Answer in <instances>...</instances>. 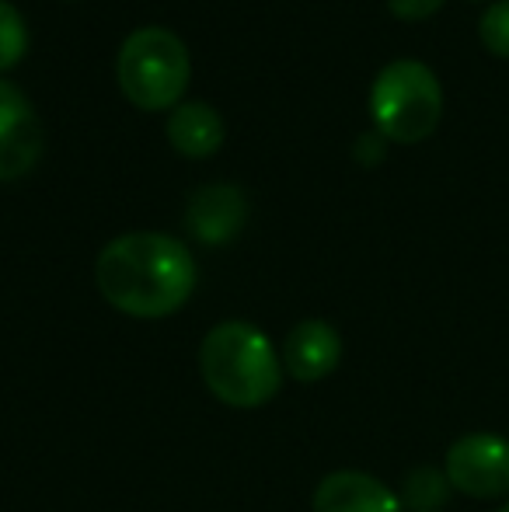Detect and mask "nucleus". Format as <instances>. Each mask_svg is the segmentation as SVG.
<instances>
[{
    "instance_id": "f257e3e1",
    "label": "nucleus",
    "mask_w": 509,
    "mask_h": 512,
    "mask_svg": "<svg viewBox=\"0 0 509 512\" xmlns=\"http://www.w3.org/2000/svg\"><path fill=\"white\" fill-rule=\"evenodd\" d=\"M95 283L105 304L136 321L178 314L196 290V262L178 237L133 230L102 248Z\"/></svg>"
},
{
    "instance_id": "f03ea898",
    "label": "nucleus",
    "mask_w": 509,
    "mask_h": 512,
    "mask_svg": "<svg viewBox=\"0 0 509 512\" xmlns=\"http://www.w3.org/2000/svg\"><path fill=\"white\" fill-rule=\"evenodd\" d=\"M199 373L220 405L252 411L269 405L283 387V359L269 335L248 321H224L199 342Z\"/></svg>"
},
{
    "instance_id": "7ed1b4c3",
    "label": "nucleus",
    "mask_w": 509,
    "mask_h": 512,
    "mask_svg": "<svg viewBox=\"0 0 509 512\" xmlns=\"http://www.w3.org/2000/svg\"><path fill=\"white\" fill-rule=\"evenodd\" d=\"M119 88L143 112L178 108L192 77L185 42L168 28H140L119 49Z\"/></svg>"
},
{
    "instance_id": "20e7f679",
    "label": "nucleus",
    "mask_w": 509,
    "mask_h": 512,
    "mask_svg": "<svg viewBox=\"0 0 509 512\" xmlns=\"http://www.w3.org/2000/svg\"><path fill=\"white\" fill-rule=\"evenodd\" d=\"M377 133L394 143H419L433 136L443 115V88L419 60H394L377 74L370 91Z\"/></svg>"
},
{
    "instance_id": "39448f33",
    "label": "nucleus",
    "mask_w": 509,
    "mask_h": 512,
    "mask_svg": "<svg viewBox=\"0 0 509 512\" xmlns=\"http://www.w3.org/2000/svg\"><path fill=\"white\" fill-rule=\"evenodd\" d=\"M450 488L468 499H503L509 495V439L496 432H468L454 439L443 457Z\"/></svg>"
},
{
    "instance_id": "423d86ee",
    "label": "nucleus",
    "mask_w": 509,
    "mask_h": 512,
    "mask_svg": "<svg viewBox=\"0 0 509 512\" xmlns=\"http://www.w3.org/2000/svg\"><path fill=\"white\" fill-rule=\"evenodd\" d=\"M42 150L46 133L35 108L14 84L0 81V182L28 175L39 164Z\"/></svg>"
},
{
    "instance_id": "0eeeda50",
    "label": "nucleus",
    "mask_w": 509,
    "mask_h": 512,
    "mask_svg": "<svg viewBox=\"0 0 509 512\" xmlns=\"http://www.w3.org/2000/svg\"><path fill=\"white\" fill-rule=\"evenodd\" d=\"M279 359H283L286 377H293L297 384H318L339 370L342 335L321 317H307V321L293 324L290 335L283 338Z\"/></svg>"
},
{
    "instance_id": "6e6552de",
    "label": "nucleus",
    "mask_w": 509,
    "mask_h": 512,
    "mask_svg": "<svg viewBox=\"0 0 509 512\" xmlns=\"http://www.w3.org/2000/svg\"><path fill=\"white\" fill-rule=\"evenodd\" d=\"M311 512H405L398 492L367 471H332L318 481Z\"/></svg>"
},
{
    "instance_id": "1a4fd4ad",
    "label": "nucleus",
    "mask_w": 509,
    "mask_h": 512,
    "mask_svg": "<svg viewBox=\"0 0 509 512\" xmlns=\"http://www.w3.org/2000/svg\"><path fill=\"white\" fill-rule=\"evenodd\" d=\"M245 220H248V199L238 185H203L189 199V216H185L192 237L210 244V248L231 244L241 234Z\"/></svg>"
},
{
    "instance_id": "9d476101",
    "label": "nucleus",
    "mask_w": 509,
    "mask_h": 512,
    "mask_svg": "<svg viewBox=\"0 0 509 512\" xmlns=\"http://www.w3.org/2000/svg\"><path fill=\"white\" fill-rule=\"evenodd\" d=\"M168 140L182 157H210L224 143V119L206 102H182L168 115Z\"/></svg>"
},
{
    "instance_id": "9b49d317",
    "label": "nucleus",
    "mask_w": 509,
    "mask_h": 512,
    "mask_svg": "<svg viewBox=\"0 0 509 512\" xmlns=\"http://www.w3.org/2000/svg\"><path fill=\"white\" fill-rule=\"evenodd\" d=\"M450 492H454V488H450L447 474H443L440 467L422 464L405 474L398 499H401V506L412 509V512H440L447 506Z\"/></svg>"
},
{
    "instance_id": "f8f14e48",
    "label": "nucleus",
    "mask_w": 509,
    "mask_h": 512,
    "mask_svg": "<svg viewBox=\"0 0 509 512\" xmlns=\"http://www.w3.org/2000/svg\"><path fill=\"white\" fill-rule=\"evenodd\" d=\"M25 53H28L25 18H21L14 4L0 0V74H4V70H11V67H18Z\"/></svg>"
},
{
    "instance_id": "ddd939ff",
    "label": "nucleus",
    "mask_w": 509,
    "mask_h": 512,
    "mask_svg": "<svg viewBox=\"0 0 509 512\" xmlns=\"http://www.w3.org/2000/svg\"><path fill=\"white\" fill-rule=\"evenodd\" d=\"M478 35H482V42H485L489 53L509 60V0H496V4L482 14Z\"/></svg>"
},
{
    "instance_id": "4468645a",
    "label": "nucleus",
    "mask_w": 509,
    "mask_h": 512,
    "mask_svg": "<svg viewBox=\"0 0 509 512\" xmlns=\"http://www.w3.org/2000/svg\"><path fill=\"white\" fill-rule=\"evenodd\" d=\"M387 7H391V14L401 21H422L440 11L443 0H387Z\"/></svg>"
},
{
    "instance_id": "2eb2a0df",
    "label": "nucleus",
    "mask_w": 509,
    "mask_h": 512,
    "mask_svg": "<svg viewBox=\"0 0 509 512\" xmlns=\"http://www.w3.org/2000/svg\"><path fill=\"white\" fill-rule=\"evenodd\" d=\"M356 157H360L363 164H377V161H384V136H381V133H367V136H360V143H356Z\"/></svg>"
},
{
    "instance_id": "dca6fc26",
    "label": "nucleus",
    "mask_w": 509,
    "mask_h": 512,
    "mask_svg": "<svg viewBox=\"0 0 509 512\" xmlns=\"http://www.w3.org/2000/svg\"><path fill=\"white\" fill-rule=\"evenodd\" d=\"M496 512H509V502H506V506H503V509H496Z\"/></svg>"
}]
</instances>
